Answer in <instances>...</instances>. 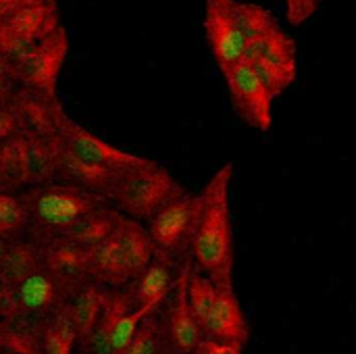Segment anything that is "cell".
Returning a JSON list of instances; mask_svg holds the SVG:
<instances>
[{
    "mask_svg": "<svg viewBox=\"0 0 356 354\" xmlns=\"http://www.w3.org/2000/svg\"><path fill=\"white\" fill-rule=\"evenodd\" d=\"M215 296H217L215 284L192 265L190 275H188V307H190V313H192L198 330H200V325H202V321H204V317H207V313H209V309H211V305L215 300Z\"/></svg>",
    "mask_w": 356,
    "mask_h": 354,
    "instance_id": "cell-26",
    "label": "cell"
},
{
    "mask_svg": "<svg viewBox=\"0 0 356 354\" xmlns=\"http://www.w3.org/2000/svg\"><path fill=\"white\" fill-rule=\"evenodd\" d=\"M75 290L56 280L46 269H38L25 282H21L15 290V307L17 313L31 321H42L56 315Z\"/></svg>",
    "mask_w": 356,
    "mask_h": 354,
    "instance_id": "cell-13",
    "label": "cell"
},
{
    "mask_svg": "<svg viewBox=\"0 0 356 354\" xmlns=\"http://www.w3.org/2000/svg\"><path fill=\"white\" fill-rule=\"evenodd\" d=\"M200 196L188 192L186 188L169 198L146 223L148 238L154 250L171 257L175 263L184 265L192 261V240L198 221Z\"/></svg>",
    "mask_w": 356,
    "mask_h": 354,
    "instance_id": "cell-7",
    "label": "cell"
},
{
    "mask_svg": "<svg viewBox=\"0 0 356 354\" xmlns=\"http://www.w3.org/2000/svg\"><path fill=\"white\" fill-rule=\"evenodd\" d=\"M234 2L236 0H207L204 31L221 73L242 63L246 50V40L240 29Z\"/></svg>",
    "mask_w": 356,
    "mask_h": 354,
    "instance_id": "cell-12",
    "label": "cell"
},
{
    "mask_svg": "<svg viewBox=\"0 0 356 354\" xmlns=\"http://www.w3.org/2000/svg\"><path fill=\"white\" fill-rule=\"evenodd\" d=\"M56 27V0H0V56L13 63Z\"/></svg>",
    "mask_w": 356,
    "mask_h": 354,
    "instance_id": "cell-5",
    "label": "cell"
},
{
    "mask_svg": "<svg viewBox=\"0 0 356 354\" xmlns=\"http://www.w3.org/2000/svg\"><path fill=\"white\" fill-rule=\"evenodd\" d=\"M284 2H286V17L294 27L309 21L319 10L321 4V0H284Z\"/></svg>",
    "mask_w": 356,
    "mask_h": 354,
    "instance_id": "cell-30",
    "label": "cell"
},
{
    "mask_svg": "<svg viewBox=\"0 0 356 354\" xmlns=\"http://www.w3.org/2000/svg\"><path fill=\"white\" fill-rule=\"evenodd\" d=\"M19 86L13 81V79H6V77H0V106H6L13 102L15 94H17Z\"/></svg>",
    "mask_w": 356,
    "mask_h": 354,
    "instance_id": "cell-32",
    "label": "cell"
},
{
    "mask_svg": "<svg viewBox=\"0 0 356 354\" xmlns=\"http://www.w3.org/2000/svg\"><path fill=\"white\" fill-rule=\"evenodd\" d=\"M54 134L77 159H81L94 167L113 171V173H123L146 159V156L125 152V150L113 146L111 142L102 140L100 136L92 134L90 129H86L83 125L73 121L65 111L58 115V119L54 123Z\"/></svg>",
    "mask_w": 356,
    "mask_h": 354,
    "instance_id": "cell-9",
    "label": "cell"
},
{
    "mask_svg": "<svg viewBox=\"0 0 356 354\" xmlns=\"http://www.w3.org/2000/svg\"><path fill=\"white\" fill-rule=\"evenodd\" d=\"M234 177V163L219 167L204 184L198 209V221L192 240V265L207 275L215 288L236 290V244L234 221L229 207V186Z\"/></svg>",
    "mask_w": 356,
    "mask_h": 354,
    "instance_id": "cell-1",
    "label": "cell"
},
{
    "mask_svg": "<svg viewBox=\"0 0 356 354\" xmlns=\"http://www.w3.org/2000/svg\"><path fill=\"white\" fill-rule=\"evenodd\" d=\"M19 196L29 215L25 236L38 244L67 236L79 221L108 202L102 196L56 182L25 188Z\"/></svg>",
    "mask_w": 356,
    "mask_h": 354,
    "instance_id": "cell-2",
    "label": "cell"
},
{
    "mask_svg": "<svg viewBox=\"0 0 356 354\" xmlns=\"http://www.w3.org/2000/svg\"><path fill=\"white\" fill-rule=\"evenodd\" d=\"M192 354H242V351L234 348V346H225V344L213 342V340H207V338H200V342L196 344V348L192 351Z\"/></svg>",
    "mask_w": 356,
    "mask_h": 354,
    "instance_id": "cell-31",
    "label": "cell"
},
{
    "mask_svg": "<svg viewBox=\"0 0 356 354\" xmlns=\"http://www.w3.org/2000/svg\"><path fill=\"white\" fill-rule=\"evenodd\" d=\"M69 33L60 25L10 63L13 81L38 96L58 98V77L69 54Z\"/></svg>",
    "mask_w": 356,
    "mask_h": 354,
    "instance_id": "cell-8",
    "label": "cell"
},
{
    "mask_svg": "<svg viewBox=\"0 0 356 354\" xmlns=\"http://www.w3.org/2000/svg\"><path fill=\"white\" fill-rule=\"evenodd\" d=\"M0 77H6V79H13V69H10V63L4 61L0 56Z\"/></svg>",
    "mask_w": 356,
    "mask_h": 354,
    "instance_id": "cell-33",
    "label": "cell"
},
{
    "mask_svg": "<svg viewBox=\"0 0 356 354\" xmlns=\"http://www.w3.org/2000/svg\"><path fill=\"white\" fill-rule=\"evenodd\" d=\"M42 269V248L31 238H17L6 244L0 261V284L15 290L21 282Z\"/></svg>",
    "mask_w": 356,
    "mask_h": 354,
    "instance_id": "cell-20",
    "label": "cell"
},
{
    "mask_svg": "<svg viewBox=\"0 0 356 354\" xmlns=\"http://www.w3.org/2000/svg\"><path fill=\"white\" fill-rule=\"evenodd\" d=\"M227 90L229 100L236 115L259 131H269L273 125V98L261 79L244 65L238 63L225 73H221Z\"/></svg>",
    "mask_w": 356,
    "mask_h": 354,
    "instance_id": "cell-11",
    "label": "cell"
},
{
    "mask_svg": "<svg viewBox=\"0 0 356 354\" xmlns=\"http://www.w3.org/2000/svg\"><path fill=\"white\" fill-rule=\"evenodd\" d=\"M200 334L207 340L244 351L250 338V325L236 290L217 288V296L200 325Z\"/></svg>",
    "mask_w": 356,
    "mask_h": 354,
    "instance_id": "cell-14",
    "label": "cell"
},
{
    "mask_svg": "<svg viewBox=\"0 0 356 354\" xmlns=\"http://www.w3.org/2000/svg\"><path fill=\"white\" fill-rule=\"evenodd\" d=\"M181 190L184 186L165 165L152 159H144L117 177L108 202L123 217L146 223L169 198Z\"/></svg>",
    "mask_w": 356,
    "mask_h": 354,
    "instance_id": "cell-4",
    "label": "cell"
},
{
    "mask_svg": "<svg viewBox=\"0 0 356 354\" xmlns=\"http://www.w3.org/2000/svg\"><path fill=\"white\" fill-rule=\"evenodd\" d=\"M119 175L121 173H113L77 159L56 136V184H67L108 200Z\"/></svg>",
    "mask_w": 356,
    "mask_h": 354,
    "instance_id": "cell-16",
    "label": "cell"
},
{
    "mask_svg": "<svg viewBox=\"0 0 356 354\" xmlns=\"http://www.w3.org/2000/svg\"><path fill=\"white\" fill-rule=\"evenodd\" d=\"M179 267L181 265L175 263L171 257L154 250L144 271L127 286L134 309L148 307V305H163L175 284Z\"/></svg>",
    "mask_w": 356,
    "mask_h": 354,
    "instance_id": "cell-17",
    "label": "cell"
},
{
    "mask_svg": "<svg viewBox=\"0 0 356 354\" xmlns=\"http://www.w3.org/2000/svg\"><path fill=\"white\" fill-rule=\"evenodd\" d=\"M159 307H161V305H148V307H138V309H131L129 313H125V315L117 321V325L113 328V332H111L108 354L125 353V348H127V344L131 342V338H134L136 330L140 328V323H142L148 315H152L154 311H159Z\"/></svg>",
    "mask_w": 356,
    "mask_h": 354,
    "instance_id": "cell-28",
    "label": "cell"
},
{
    "mask_svg": "<svg viewBox=\"0 0 356 354\" xmlns=\"http://www.w3.org/2000/svg\"><path fill=\"white\" fill-rule=\"evenodd\" d=\"M104 290L106 288H102L98 284H86L79 290H75L71 294V298L67 300V305L63 307V311H65V315L73 328L77 351L83 346V342L88 340V336L96 323V317H98L100 307H102Z\"/></svg>",
    "mask_w": 356,
    "mask_h": 354,
    "instance_id": "cell-21",
    "label": "cell"
},
{
    "mask_svg": "<svg viewBox=\"0 0 356 354\" xmlns=\"http://www.w3.org/2000/svg\"><path fill=\"white\" fill-rule=\"evenodd\" d=\"M25 138V169L31 186H46L56 182V136L54 131H23Z\"/></svg>",
    "mask_w": 356,
    "mask_h": 354,
    "instance_id": "cell-19",
    "label": "cell"
},
{
    "mask_svg": "<svg viewBox=\"0 0 356 354\" xmlns=\"http://www.w3.org/2000/svg\"><path fill=\"white\" fill-rule=\"evenodd\" d=\"M29 227V215L19 194L0 192V238L17 240L25 238Z\"/></svg>",
    "mask_w": 356,
    "mask_h": 354,
    "instance_id": "cell-25",
    "label": "cell"
},
{
    "mask_svg": "<svg viewBox=\"0 0 356 354\" xmlns=\"http://www.w3.org/2000/svg\"><path fill=\"white\" fill-rule=\"evenodd\" d=\"M29 188L25 169V138L23 134L0 144V192L19 194Z\"/></svg>",
    "mask_w": 356,
    "mask_h": 354,
    "instance_id": "cell-22",
    "label": "cell"
},
{
    "mask_svg": "<svg viewBox=\"0 0 356 354\" xmlns=\"http://www.w3.org/2000/svg\"><path fill=\"white\" fill-rule=\"evenodd\" d=\"M161 309V307H159ZM159 311H154L152 315H148L140 328L136 330L131 342L127 344L123 354H169L165 338H163V330H161V321H159Z\"/></svg>",
    "mask_w": 356,
    "mask_h": 354,
    "instance_id": "cell-27",
    "label": "cell"
},
{
    "mask_svg": "<svg viewBox=\"0 0 356 354\" xmlns=\"http://www.w3.org/2000/svg\"><path fill=\"white\" fill-rule=\"evenodd\" d=\"M242 63L261 79L273 100L282 96L298 75L296 44L280 23H273L246 42Z\"/></svg>",
    "mask_w": 356,
    "mask_h": 354,
    "instance_id": "cell-6",
    "label": "cell"
},
{
    "mask_svg": "<svg viewBox=\"0 0 356 354\" xmlns=\"http://www.w3.org/2000/svg\"><path fill=\"white\" fill-rule=\"evenodd\" d=\"M152 252L144 223L121 215L111 236L92 248V284L111 290L127 288L144 271Z\"/></svg>",
    "mask_w": 356,
    "mask_h": 354,
    "instance_id": "cell-3",
    "label": "cell"
},
{
    "mask_svg": "<svg viewBox=\"0 0 356 354\" xmlns=\"http://www.w3.org/2000/svg\"><path fill=\"white\" fill-rule=\"evenodd\" d=\"M131 309H134V303H131L127 288H117V290L106 288L96 323L77 354H108V340H111L113 328Z\"/></svg>",
    "mask_w": 356,
    "mask_h": 354,
    "instance_id": "cell-18",
    "label": "cell"
},
{
    "mask_svg": "<svg viewBox=\"0 0 356 354\" xmlns=\"http://www.w3.org/2000/svg\"><path fill=\"white\" fill-rule=\"evenodd\" d=\"M121 213L117 209L111 207V202L102 204L100 209H96L94 213H90L83 221H79L67 236H63L65 240L83 246V248H96L100 242L106 240V236H111V232L115 230V225L119 223Z\"/></svg>",
    "mask_w": 356,
    "mask_h": 354,
    "instance_id": "cell-23",
    "label": "cell"
},
{
    "mask_svg": "<svg viewBox=\"0 0 356 354\" xmlns=\"http://www.w3.org/2000/svg\"><path fill=\"white\" fill-rule=\"evenodd\" d=\"M27 127H25V119L19 111V106L15 104V98L10 104L6 106H0V144L23 134Z\"/></svg>",
    "mask_w": 356,
    "mask_h": 354,
    "instance_id": "cell-29",
    "label": "cell"
},
{
    "mask_svg": "<svg viewBox=\"0 0 356 354\" xmlns=\"http://www.w3.org/2000/svg\"><path fill=\"white\" fill-rule=\"evenodd\" d=\"M6 244H8V240H4V238H0V261H2V257H4V250H6Z\"/></svg>",
    "mask_w": 356,
    "mask_h": 354,
    "instance_id": "cell-34",
    "label": "cell"
},
{
    "mask_svg": "<svg viewBox=\"0 0 356 354\" xmlns=\"http://www.w3.org/2000/svg\"><path fill=\"white\" fill-rule=\"evenodd\" d=\"M42 248V269L52 273L56 280L73 290L92 284V250L77 246L65 238H54L40 242Z\"/></svg>",
    "mask_w": 356,
    "mask_h": 354,
    "instance_id": "cell-15",
    "label": "cell"
},
{
    "mask_svg": "<svg viewBox=\"0 0 356 354\" xmlns=\"http://www.w3.org/2000/svg\"><path fill=\"white\" fill-rule=\"evenodd\" d=\"M0 354H8V353H4V351H0Z\"/></svg>",
    "mask_w": 356,
    "mask_h": 354,
    "instance_id": "cell-35",
    "label": "cell"
},
{
    "mask_svg": "<svg viewBox=\"0 0 356 354\" xmlns=\"http://www.w3.org/2000/svg\"><path fill=\"white\" fill-rule=\"evenodd\" d=\"M192 261H186L179 267L175 284L159 309V321L163 330V338L169 354H192L202 334L190 313L188 307V275Z\"/></svg>",
    "mask_w": 356,
    "mask_h": 354,
    "instance_id": "cell-10",
    "label": "cell"
},
{
    "mask_svg": "<svg viewBox=\"0 0 356 354\" xmlns=\"http://www.w3.org/2000/svg\"><path fill=\"white\" fill-rule=\"evenodd\" d=\"M38 338L40 354H75L77 351L73 328L63 309L38 323Z\"/></svg>",
    "mask_w": 356,
    "mask_h": 354,
    "instance_id": "cell-24",
    "label": "cell"
}]
</instances>
